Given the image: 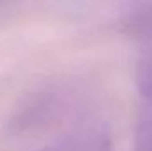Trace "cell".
Here are the masks:
<instances>
[{
  "mask_svg": "<svg viewBox=\"0 0 152 151\" xmlns=\"http://www.w3.org/2000/svg\"><path fill=\"white\" fill-rule=\"evenodd\" d=\"M134 151H152V112L136 128Z\"/></svg>",
  "mask_w": 152,
  "mask_h": 151,
  "instance_id": "obj_5",
  "label": "cell"
},
{
  "mask_svg": "<svg viewBox=\"0 0 152 151\" xmlns=\"http://www.w3.org/2000/svg\"><path fill=\"white\" fill-rule=\"evenodd\" d=\"M122 32L131 39L152 41V2L138 7L122 20Z\"/></svg>",
  "mask_w": 152,
  "mask_h": 151,
  "instance_id": "obj_3",
  "label": "cell"
},
{
  "mask_svg": "<svg viewBox=\"0 0 152 151\" xmlns=\"http://www.w3.org/2000/svg\"><path fill=\"white\" fill-rule=\"evenodd\" d=\"M136 84L140 93L152 105V55L143 59L136 68Z\"/></svg>",
  "mask_w": 152,
  "mask_h": 151,
  "instance_id": "obj_4",
  "label": "cell"
},
{
  "mask_svg": "<svg viewBox=\"0 0 152 151\" xmlns=\"http://www.w3.org/2000/svg\"><path fill=\"white\" fill-rule=\"evenodd\" d=\"M64 101L57 96V93H39L30 101H27L12 119L16 132L27 133L46 128L53 123L64 109Z\"/></svg>",
  "mask_w": 152,
  "mask_h": 151,
  "instance_id": "obj_1",
  "label": "cell"
},
{
  "mask_svg": "<svg viewBox=\"0 0 152 151\" xmlns=\"http://www.w3.org/2000/svg\"><path fill=\"white\" fill-rule=\"evenodd\" d=\"M42 151H112V137L103 123H83Z\"/></svg>",
  "mask_w": 152,
  "mask_h": 151,
  "instance_id": "obj_2",
  "label": "cell"
}]
</instances>
